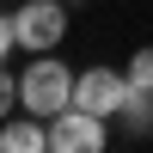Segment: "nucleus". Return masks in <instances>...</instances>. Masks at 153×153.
<instances>
[{"mask_svg":"<svg viewBox=\"0 0 153 153\" xmlns=\"http://www.w3.org/2000/svg\"><path fill=\"white\" fill-rule=\"evenodd\" d=\"M74 80L80 74L68 68V61H55V49H43L37 61H25V74H19V110H31V117H55V110H68L74 104Z\"/></svg>","mask_w":153,"mask_h":153,"instance_id":"nucleus-1","label":"nucleus"},{"mask_svg":"<svg viewBox=\"0 0 153 153\" xmlns=\"http://www.w3.org/2000/svg\"><path fill=\"white\" fill-rule=\"evenodd\" d=\"M12 31H19L25 55L61 49V37H68V0H25V6H12Z\"/></svg>","mask_w":153,"mask_h":153,"instance_id":"nucleus-2","label":"nucleus"},{"mask_svg":"<svg viewBox=\"0 0 153 153\" xmlns=\"http://www.w3.org/2000/svg\"><path fill=\"white\" fill-rule=\"evenodd\" d=\"M110 147V123L92 117V110L68 104L49 117V153H104Z\"/></svg>","mask_w":153,"mask_h":153,"instance_id":"nucleus-3","label":"nucleus"},{"mask_svg":"<svg viewBox=\"0 0 153 153\" xmlns=\"http://www.w3.org/2000/svg\"><path fill=\"white\" fill-rule=\"evenodd\" d=\"M123 98H129V74L123 68H86L80 80H74V104L92 110V117H104V123H117Z\"/></svg>","mask_w":153,"mask_h":153,"instance_id":"nucleus-4","label":"nucleus"},{"mask_svg":"<svg viewBox=\"0 0 153 153\" xmlns=\"http://www.w3.org/2000/svg\"><path fill=\"white\" fill-rule=\"evenodd\" d=\"M0 153H49V123L31 110H12L0 123Z\"/></svg>","mask_w":153,"mask_h":153,"instance_id":"nucleus-5","label":"nucleus"},{"mask_svg":"<svg viewBox=\"0 0 153 153\" xmlns=\"http://www.w3.org/2000/svg\"><path fill=\"white\" fill-rule=\"evenodd\" d=\"M117 123H123L129 135H153V92H135V86H129V98H123Z\"/></svg>","mask_w":153,"mask_h":153,"instance_id":"nucleus-6","label":"nucleus"},{"mask_svg":"<svg viewBox=\"0 0 153 153\" xmlns=\"http://www.w3.org/2000/svg\"><path fill=\"white\" fill-rule=\"evenodd\" d=\"M123 74H129L135 92H153V43H147V49H135V55L123 61Z\"/></svg>","mask_w":153,"mask_h":153,"instance_id":"nucleus-7","label":"nucleus"},{"mask_svg":"<svg viewBox=\"0 0 153 153\" xmlns=\"http://www.w3.org/2000/svg\"><path fill=\"white\" fill-rule=\"evenodd\" d=\"M12 110H19V80H12V74H6V61H0V123H6Z\"/></svg>","mask_w":153,"mask_h":153,"instance_id":"nucleus-8","label":"nucleus"},{"mask_svg":"<svg viewBox=\"0 0 153 153\" xmlns=\"http://www.w3.org/2000/svg\"><path fill=\"white\" fill-rule=\"evenodd\" d=\"M19 49V31H12V12H0V61Z\"/></svg>","mask_w":153,"mask_h":153,"instance_id":"nucleus-9","label":"nucleus"}]
</instances>
